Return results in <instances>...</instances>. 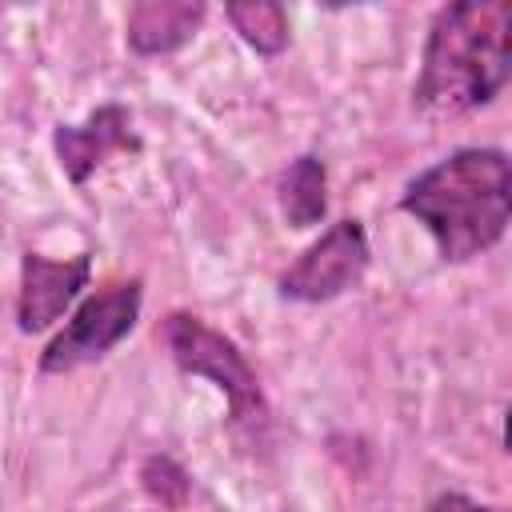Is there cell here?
<instances>
[{
    "label": "cell",
    "instance_id": "1",
    "mask_svg": "<svg viewBox=\"0 0 512 512\" xmlns=\"http://www.w3.org/2000/svg\"><path fill=\"white\" fill-rule=\"evenodd\" d=\"M512 76V4H444L424 36L412 108L428 120H456L492 104Z\"/></svg>",
    "mask_w": 512,
    "mask_h": 512
},
{
    "label": "cell",
    "instance_id": "2",
    "mask_svg": "<svg viewBox=\"0 0 512 512\" xmlns=\"http://www.w3.org/2000/svg\"><path fill=\"white\" fill-rule=\"evenodd\" d=\"M400 212L432 236L444 264H468L492 252L512 220L508 152L480 144L448 152L404 184Z\"/></svg>",
    "mask_w": 512,
    "mask_h": 512
},
{
    "label": "cell",
    "instance_id": "3",
    "mask_svg": "<svg viewBox=\"0 0 512 512\" xmlns=\"http://www.w3.org/2000/svg\"><path fill=\"white\" fill-rule=\"evenodd\" d=\"M160 336H164V348H168L172 364L184 376L208 380L224 396L232 428L260 424L268 416V400H264L260 376H256V368L248 364V356L240 352V344L232 336L216 332L196 312H168Z\"/></svg>",
    "mask_w": 512,
    "mask_h": 512
},
{
    "label": "cell",
    "instance_id": "4",
    "mask_svg": "<svg viewBox=\"0 0 512 512\" xmlns=\"http://www.w3.org/2000/svg\"><path fill=\"white\" fill-rule=\"evenodd\" d=\"M140 308H144V280L140 276L100 284L96 292L76 300L64 328L44 344L40 372L44 376H64V372H76L84 364L104 360L120 340L132 336V328L140 320Z\"/></svg>",
    "mask_w": 512,
    "mask_h": 512
},
{
    "label": "cell",
    "instance_id": "5",
    "mask_svg": "<svg viewBox=\"0 0 512 512\" xmlns=\"http://www.w3.org/2000/svg\"><path fill=\"white\" fill-rule=\"evenodd\" d=\"M368 260H372V248H368L364 224L356 216H344V220L328 224L280 272L276 292L292 304H328L360 284V276L368 272Z\"/></svg>",
    "mask_w": 512,
    "mask_h": 512
},
{
    "label": "cell",
    "instance_id": "6",
    "mask_svg": "<svg viewBox=\"0 0 512 512\" xmlns=\"http://www.w3.org/2000/svg\"><path fill=\"white\" fill-rule=\"evenodd\" d=\"M92 280V256L76 252L68 260H48L44 252L20 256V288H16V328L24 336L48 332Z\"/></svg>",
    "mask_w": 512,
    "mask_h": 512
},
{
    "label": "cell",
    "instance_id": "7",
    "mask_svg": "<svg viewBox=\"0 0 512 512\" xmlns=\"http://www.w3.org/2000/svg\"><path fill=\"white\" fill-rule=\"evenodd\" d=\"M52 152L60 172L80 188L92 180V172L108 160V156H136L140 152V136L132 128V112L116 100L92 108L80 124H56L52 128Z\"/></svg>",
    "mask_w": 512,
    "mask_h": 512
},
{
    "label": "cell",
    "instance_id": "8",
    "mask_svg": "<svg viewBox=\"0 0 512 512\" xmlns=\"http://www.w3.org/2000/svg\"><path fill=\"white\" fill-rule=\"evenodd\" d=\"M208 16L204 0H136L124 16V44L132 56H172L196 40Z\"/></svg>",
    "mask_w": 512,
    "mask_h": 512
},
{
    "label": "cell",
    "instance_id": "9",
    "mask_svg": "<svg viewBox=\"0 0 512 512\" xmlns=\"http://www.w3.org/2000/svg\"><path fill=\"white\" fill-rule=\"evenodd\" d=\"M276 200H280V216L288 228H316L328 216V168L320 156L304 152L296 156L276 184Z\"/></svg>",
    "mask_w": 512,
    "mask_h": 512
},
{
    "label": "cell",
    "instance_id": "10",
    "mask_svg": "<svg viewBox=\"0 0 512 512\" xmlns=\"http://www.w3.org/2000/svg\"><path fill=\"white\" fill-rule=\"evenodd\" d=\"M224 20L256 56H280L292 44L288 8L276 0H232L224 4Z\"/></svg>",
    "mask_w": 512,
    "mask_h": 512
},
{
    "label": "cell",
    "instance_id": "11",
    "mask_svg": "<svg viewBox=\"0 0 512 512\" xmlns=\"http://www.w3.org/2000/svg\"><path fill=\"white\" fill-rule=\"evenodd\" d=\"M140 488L168 512H180L192 496V476L184 472V464H176L172 456L164 452H152L144 464H140Z\"/></svg>",
    "mask_w": 512,
    "mask_h": 512
},
{
    "label": "cell",
    "instance_id": "12",
    "mask_svg": "<svg viewBox=\"0 0 512 512\" xmlns=\"http://www.w3.org/2000/svg\"><path fill=\"white\" fill-rule=\"evenodd\" d=\"M424 512H504V508L480 504V500H472V496H464V492H440V496L428 500Z\"/></svg>",
    "mask_w": 512,
    "mask_h": 512
}]
</instances>
